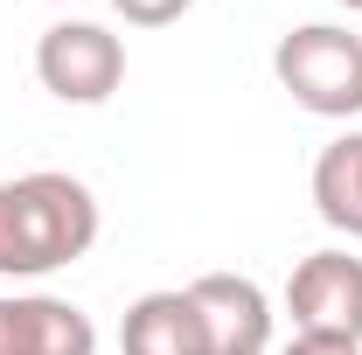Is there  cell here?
I'll return each mask as SVG.
<instances>
[{"instance_id":"9c48e42d","label":"cell","mask_w":362,"mask_h":355,"mask_svg":"<svg viewBox=\"0 0 362 355\" xmlns=\"http://www.w3.org/2000/svg\"><path fill=\"white\" fill-rule=\"evenodd\" d=\"M119 7V21H133V28H168V21H181L195 0H112Z\"/></svg>"},{"instance_id":"5b68a950","label":"cell","mask_w":362,"mask_h":355,"mask_svg":"<svg viewBox=\"0 0 362 355\" xmlns=\"http://www.w3.org/2000/svg\"><path fill=\"white\" fill-rule=\"evenodd\" d=\"M188 300L202 313L209 355H265L272 349V300H265L258 279H244V272H202L188 286Z\"/></svg>"},{"instance_id":"3957f363","label":"cell","mask_w":362,"mask_h":355,"mask_svg":"<svg viewBox=\"0 0 362 355\" xmlns=\"http://www.w3.org/2000/svg\"><path fill=\"white\" fill-rule=\"evenodd\" d=\"M35 77L63 105H105L126 84V42L98 21H56L35 42Z\"/></svg>"},{"instance_id":"6da1fadb","label":"cell","mask_w":362,"mask_h":355,"mask_svg":"<svg viewBox=\"0 0 362 355\" xmlns=\"http://www.w3.org/2000/svg\"><path fill=\"white\" fill-rule=\"evenodd\" d=\"M98 244V195L63 168L0 181V279H49Z\"/></svg>"},{"instance_id":"8fae6325","label":"cell","mask_w":362,"mask_h":355,"mask_svg":"<svg viewBox=\"0 0 362 355\" xmlns=\"http://www.w3.org/2000/svg\"><path fill=\"white\" fill-rule=\"evenodd\" d=\"M341 7H349V14H362V0H341Z\"/></svg>"},{"instance_id":"8992f818","label":"cell","mask_w":362,"mask_h":355,"mask_svg":"<svg viewBox=\"0 0 362 355\" xmlns=\"http://www.w3.org/2000/svg\"><path fill=\"white\" fill-rule=\"evenodd\" d=\"M0 355H98V327L77 300L14 293L0 300Z\"/></svg>"},{"instance_id":"7a4b0ae2","label":"cell","mask_w":362,"mask_h":355,"mask_svg":"<svg viewBox=\"0 0 362 355\" xmlns=\"http://www.w3.org/2000/svg\"><path fill=\"white\" fill-rule=\"evenodd\" d=\"M279 91L314 119H362V35L334 21H307L272 49Z\"/></svg>"},{"instance_id":"52a82bcc","label":"cell","mask_w":362,"mask_h":355,"mask_svg":"<svg viewBox=\"0 0 362 355\" xmlns=\"http://www.w3.org/2000/svg\"><path fill=\"white\" fill-rule=\"evenodd\" d=\"M119 355H209V334H202V313L188 300V286H168V293H139L126 320H119Z\"/></svg>"},{"instance_id":"ba28073f","label":"cell","mask_w":362,"mask_h":355,"mask_svg":"<svg viewBox=\"0 0 362 355\" xmlns=\"http://www.w3.org/2000/svg\"><path fill=\"white\" fill-rule=\"evenodd\" d=\"M314 209L327 230L362 244V133H341L320 146L314 161Z\"/></svg>"},{"instance_id":"277c9868","label":"cell","mask_w":362,"mask_h":355,"mask_svg":"<svg viewBox=\"0 0 362 355\" xmlns=\"http://www.w3.org/2000/svg\"><path fill=\"white\" fill-rule=\"evenodd\" d=\"M286 313L293 334L307 342H362V258L349 251H314L286 279Z\"/></svg>"},{"instance_id":"30bf717a","label":"cell","mask_w":362,"mask_h":355,"mask_svg":"<svg viewBox=\"0 0 362 355\" xmlns=\"http://www.w3.org/2000/svg\"><path fill=\"white\" fill-rule=\"evenodd\" d=\"M279 355H362V342H307V334H293Z\"/></svg>"}]
</instances>
